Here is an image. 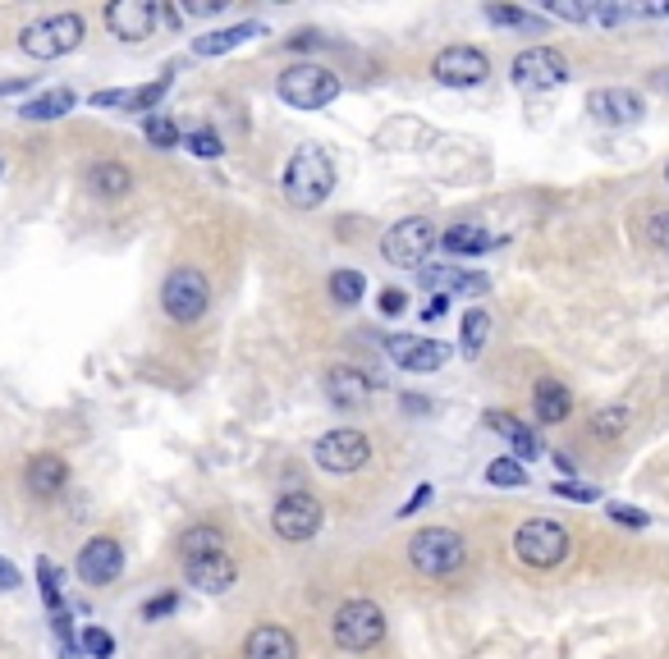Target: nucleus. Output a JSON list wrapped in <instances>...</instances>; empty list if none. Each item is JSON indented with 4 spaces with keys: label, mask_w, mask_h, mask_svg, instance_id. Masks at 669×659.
Here are the masks:
<instances>
[{
    "label": "nucleus",
    "mask_w": 669,
    "mask_h": 659,
    "mask_svg": "<svg viewBox=\"0 0 669 659\" xmlns=\"http://www.w3.org/2000/svg\"><path fill=\"white\" fill-rule=\"evenodd\" d=\"M334 188V161L326 147H299L284 166V198L293 207H321Z\"/></svg>",
    "instance_id": "1"
},
{
    "label": "nucleus",
    "mask_w": 669,
    "mask_h": 659,
    "mask_svg": "<svg viewBox=\"0 0 669 659\" xmlns=\"http://www.w3.org/2000/svg\"><path fill=\"white\" fill-rule=\"evenodd\" d=\"M83 37H88L83 14H51V19L28 23V28L19 32V47H23V56H32V60H60V56H69V51H79Z\"/></svg>",
    "instance_id": "2"
},
{
    "label": "nucleus",
    "mask_w": 669,
    "mask_h": 659,
    "mask_svg": "<svg viewBox=\"0 0 669 659\" xmlns=\"http://www.w3.org/2000/svg\"><path fill=\"white\" fill-rule=\"evenodd\" d=\"M569 550H573L569 527L550 522V518H532V522L518 527V536H513V555L523 559V563H532V568H560L569 559Z\"/></svg>",
    "instance_id": "3"
},
{
    "label": "nucleus",
    "mask_w": 669,
    "mask_h": 659,
    "mask_svg": "<svg viewBox=\"0 0 669 659\" xmlns=\"http://www.w3.org/2000/svg\"><path fill=\"white\" fill-rule=\"evenodd\" d=\"M408 559H413V568L427 572V577H445V572L463 568L468 546H463V536L455 527H427V531H418L413 540H408Z\"/></svg>",
    "instance_id": "4"
},
{
    "label": "nucleus",
    "mask_w": 669,
    "mask_h": 659,
    "mask_svg": "<svg viewBox=\"0 0 669 659\" xmlns=\"http://www.w3.org/2000/svg\"><path fill=\"white\" fill-rule=\"evenodd\" d=\"M276 92L293 110H321V106H330L334 97H340V79L321 64H293V69L280 73Z\"/></svg>",
    "instance_id": "5"
},
{
    "label": "nucleus",
    "mask_w": 669,
    "mask_h": 659,
    "mask_svg": "<svg viewBox=\"0 0 669 659\" xmlns=\"http://www.w3.org/2000/svg\"><path fill=\"white\" fill-rule=\"evenodd\" d=\"M330 637H334V646H345V650H371V646L386 637V613H381V605H371V600H349V605H340V609H334Z\"/></svg>",
    "instance_id": "6"
},
{
    "label": "nucleus",
    "mask_w": 669,
    "mask_h": 659,
    "mask_svg": "<svg viewBox=\"0 0 669 659\" xmlns=\"http://www.w3.org/2000/svg\"><path fill=\"white\" fill-rule=\"evenodd\" d=\"M161 302H166L170 321H179V326H193V321L207 312V302H211V284H207V276H202V270H193V266H179V270H170V276H166Z\"/></svg>",
    "instance_id": "7"
},
{
    "label": "nucleus",
    "mask_w": 669,
    "mask_h": 659,
    "mask_svg": "<svg viewBox=\"0 0 669 659\" xmlns=\"http://www.w3.org/2000/svg\"><path fill=\"white\" fill-rule=\"evenodd\" d=\"M431 248H436V229L427 220H399V224L386 229V239H381V257L399 270L422 266L431 257Z\"/></svg>",
    "instance_id": "8"
},
{
    "label": "nucleus",
    "mask_w": 669,
    "mask_h": 659,
    "mask_svg": "<svg viewBox=\"0 0 669 659\" xmlns=\"http://www.w3.org/2000/svg\"><path fill=\"white\" fill-rule=\"evenodd\" d=\"M509 73H513L518 88L546 92V88H560V83L569 79V60H565L560 51H550V47H532V51H523V56H513Z\"/></svg>",
    "instance_id": "9"
},
{
    "label": "nucleus",
    "mask_w": 669,
    "mask_h": 659,
    "mask_svg": "<svg viewBox=\"0 0 669 659\" xmlns=\"http://www.w3.org/2000/svg\"><path fill=\"white\" fill-rule=\"evenodd\" d=\"M321 503L308 495V490H289L280 503H276V513H271V527L284 536V540H312L321 531Z\"/></svg>",
    "instance_id": "10"
},
{
    "label": "nucleus",
    "mask_w": 669,
    "mask_h": 659,
    "mask_svg": "<svg viewBox=\"0 0 669 659\" xmlns=\"http://www.w3.org/2000/svg\"><path fill=\"white\" fill-rule=\"evenodd\" d=\"M431 73H436L445 88H477V83H487L491 60L481 56L477 47H445V51L431 60Z\"/></svg>",
    "instance_id": "11"
},
{
    "label": "nucleus",
    "mask_w": 669,
    "mask_h": 659,
    "mask_svg": "<svg viewBox=\"0 0 669 659\" xmlns=\"http://www.w3.org/2000/svg\"><path fill=\"white\" fill-rule=\"evenodd\" d=\"M367 458H371V445L362 431H330L317 440V462L334 477H349V472L367 468Z\"/></svg>",
    "instance_id": "12"
},
{
    "label": "nucleus",
    "mask_w": 669,
    "mask_h": 659,
    "mask_svg": "<svg viewBox=\"0 0 669 659\" xmlns=\"http://www.w3.org/2000/svg\"><path fill=\"white\" fill-rule=\"evenodd\" d=\"M157 23H161L157 0H116V6H106V28L120 42H142V37H152Z\"/></svg>",
    "instance_id": "13"
},
{
    "label": "nucleus",
    "mask_w": 669,
    "mask_h": 659,
    "mask_svg": "<svg viewBox=\"0 0 669 659\" xmlns=\"http://www.w3.org/2000/svg\"><path fill=\"white\" fill-rule=\"evenodd\" d=\"M386 353L403 371H440L445 362H450V348L436 343V339H418V335H390Z\"/></svg>",
    "instance_id": "14"
},
{
    "label": "nucleus",
    "mask_w": 669,
    "mask_h": 659,
    "mask_svg": "<svg viewBox=\"0 0 669 659\" xmlns=\"http://www.w3.org/2000/svg\"><path fill=\"white\" fill-rule=\"evenodd\" d=\"M587 110H591V120H601V124H615V129H628V124H638L647 106L638 92H628V88H601V92H591L587 97Z\"/></svg>",
    "instance_id": "15"
},
{
    "label": "nucleus",
    "mask_w": 669,
    "mask_h": 659,
    "mask_svg": "<svg viewBox=\"0 0 669 659\" xmlns=\"http://www.w3.org/2000/svg\"><path fill=\"white\" fill-rule=\"evenodd\" d=\"M183 572H189V581H193L198 591H207V596L230 591V587H234V577H239V568H234L230 550H220V555H202V559H183Z\"/></svg>",
    "instance_id": "16"
},
{
    "label": "nucleus",
    "mask_w": 669,
    "mask_h": 659,
    "mask_svg": "<svg viewBox=\"0 0 669 659\" xmlns=\"http://www.w3.org/2000/svg\"><path fill=\"white\" fill-rule=\"evenodd\" d=\"M120 568H124V550H120L110 536L88 540L83 555H79V577H83V581H97V587H101V581H116Z\"/></svg>",
    "instance_id": "17"
},
{
    "label": "nucleus",
    "mask_w": 669,
    "mask_h": 659,
    "mask_svg": "<svg viewBox=\"0 0 669 659\" xmlns=\"http://www.w3.org/2000/svg\"><path fill=\"white\" fill-rule=\"evenodd\" d=\"M371 385H377V380H367L358 367H334L326 376V395H330L334 408H362L367 395H371Z\"/></svg>",
    "instance_id": "18"
},
{
    "label": "nucleus",
    "mask_w": 669,
    "mask_h": 659,
    "mask_svg": "<svg viewBox=\"0 0 669 659\" xmlns=\"http://www.w3.org/2000/svg\"><path fill=\"white\" fill-rule=\"evenodd\" d=\"M422 289L436 298H450V293H487V280L481 276H463L459 266H427L422 270Z\"/></svg>",
    "instance_id": "19"
},
{
    "label": "nucleus",
    "mask_w": 669,
    "mask_h": 659,
    "mask_svg": "<svg viewBox=\"0 0 669 659\" xmlns=\"http://www.w3.org/2000/svg\"><path fill=\"white\" fill-rule=\"evenodd\" d=\"M243 659H299V641L284 628H257L243 641Z\"/></svg>",
    "instance_id": "20"
},
{
    "label": "nucleus",
    "mask_w": 669,
    "mask_h": 659,
    "mask_svg": "<svg viewBox=\"0 0 669 659\" xmlns=\"http://www.w3.org/2000/svg\"><path fill=\"white\" fill-rule=\"evenodd\" d=\"M170 88V73H161L157 83L133 88V92H92V106H116V110H157V101Z\"/></svg>",
    "instance_id": "21"
},
{
    "label": "nucleus",
    "mask_w": 669,
    "mask_h": 659,
    "mask_svg": "<svg viewBox=\"0 0 669 659\" xmlns=\"http://www.w3.org/2000/svg\"><path fill=\"white\" fill-rule=\"evenodd\" d=\"M487 426L513 445L518 458H537V453H541V440H537V431H532L528 421H518V417H509V412H487Z\"/></svg>",
    "instance_id": "22"
},
{
    "label": "nucleus",
    "mask_w": 669,
    "mask_h": 659,
    "mask_svg": "<svg viewBox=\"0 0 669 659\" xmlns=\"http://www.w3.org/2000/svg\"><path fill=\"white\" fill-rule=\"evenodd\" d=\"M64 481H69V468H64V458H56V453H37L32 462H28V490L32 495H60L64 490Z\"/></svg>",
    "instance_id": "23"
},
{
    "label": "nucleus",
    "mask_w": 669,
    "mask_h": 659,
    "mask_svg": "<svg viewBox=\"0 0 669 659\" xmlns=\"http://www.w3.org/2000/svg\"><path fill=\"white\" fill-rule=\"evenodd\" d=\"M532 403H537L541 421H565L573 412V395H569V385H560V380H537Z\"/></svg>",
    "instance_id": "24"
},
{
    "label": "nucleus",
    "mask_w": 669,
    "mask_h": 659,
    "mask_svg": "<svg viewBox=\"0 0 669 659\" xmlns=\"http://www.w3.org/2000/svg\"><path fill=\"white\" fill-rule=\"evenodd\" d=\"M129 183H133V174H129V166H120V161H97V166L88 170V188L97 192V198H124Z\"/></svg>",
    "instance_id": "25"
},
{
    "label": "nucleus",
    "mask_w": 669,
    "mask_h": 659,
    "mask_svg": "<svg viewBox=\"0 0 669 659\" xmlns=\"http://www.w3.org/2000/svg\"><path fill=\"white\" fill-rule=\"evenodd\" d=\"M257 32H262L257 23H234V28H220V32H202L198 42H193V51H198V56H226V51L243 47L248 37H257Z\"/></svg>",
    "instance_id": "26"
},
{
    "label": "nucleus",
    "mask_w": 669,
    "mask_h": 659,
    "mask_svg": "<svg viewBox=\"0 0 669 659\" xmlns=\"http://www.w3.org/2000/svg\"><path fill=\"white\" fill-rule=\"evenodd\" d=\"M73 106H79V97H73L69 88H51V92H42V97H32V101H23V120H60V114H69Z\"/></svg>",
    "instance_id": "27"
},
{
    "label": "nucleus",
    "mask_w": 669,
    "mask_h": 659,
    "mask_svg": "<svg viewBox=\"0 0 669 659\" xmlns=\"http://www.w3.org/2000/svg\"><path fill=\"white\" fill-rule=\"evenodd\" d=\"M445 252H455V257H481L491 248V234L481 224H455V229H445Z\"/></svg>",
    "instance_id": "28"
},
{
    "label": "nucleus",
    "mask_w": 669,
    "mask_h": 659,
    "mask_svg": "<svg viewBox=\"0 0 669 659\" xmlns=\"http://www.w3.org/2000/svg\"><path fill=\"white\" fill-rule=\"evenodd\" d=\"M487 339H491V317L481 312V307H472V312L463 317V358H481Z\"/></svg>",
    "instance_id": "29"
},
{
    "label": "nucleus",
    "mask_w": 669,
    "mask_h": 659,
    "mask_svg": "<svg viewBox=\"0 0 669 659\" xmlns=\"http://www.w3.org/2000/svg\"><path fill=\"white\" fill-rule=\"evenodd\" d=\"M220 550H226V536L216 527H193L183 536V559H202V555H220Z\"/></svg>",
    "instance_id": "30"
},
{
    "label": "nucleus",
    "mask_w": 669,
    "mask_h": 659,
    "mask_svg": "<svg viewBox=\"0 0 669 659\" xmlns=\"http://www.w3.org/2000/svg\"><path fill=\"white\" fill-rule=\"evenodd\" d=\"M628 421H633L628 403H610V408H601L597 417H591V431H597L601 440H615V436H623V431H628Z\"/></svg>",
    "instance_id": "31"
},
{
    "label": "nucleus",
    "mask_w": 669,
    "mask_h": 659,
    "mask_svg": "<svg viewBox=\"0 0 669 659\" xmlns=\"http://www.w3.org/2000/svg\"><path fill=\"white\" fill-rule=\"evenodd\" d=\"M487 481L496 490H513V486H528V472H523V462H518V458H496L487 468Z\"/></svg>",
    "instance_id": "32"
},
{
    "label": "nucleus",
    "mask_w": 669,
    "mask_h": 659,
    "mask_svg": "<svg viewBox=\"0 0 669 659\" xmlns=\"http://www.w3.org/2000/svg\"><path fill=\"white\" fill-rule=\"evenodd\" d=\"M487 19H491V23H500V28H528V32H541V28H546V19H541V14L513 10V6H491V10H487Z\"/></svg>",
    "instance_id": "33"
},
{
    "label": "nucleus",
    "mask_w": 669,
    "mask_h": 659,
    "mask_svg": "<svg viewBox=\"0 0 669 659\" xmlns=\"http://www.w3.org/2000/svg\"><path fill=\"white\" fill-rule=\"evenodd\" d=\"M330 293H334V302L353 307V302L367 293V284H362V276H358V270H334V276H330Z\"/></svg>",
    "instance_id": "34"
},
{
    "label": "nucleus",
    "mask_w": 669,
    "mask_h": 659,
    "mask_svg": "<svg viewBox=\"0 0 669 659\" xmlns=\"http://www.w3.org/2000/svg\"><path fill=\"white\" fill-rule=\"evenodd\" d=\"M183 142H189V151H193V157H202V161H216L220 151H226V142H220L211 129H193V133L183 138Z\"/></svg>",
    "instance_id": "35"
},
{
    "label": "nucleus",
    "mask_w": 669,
    "mask_h": 659,
    "mask_svg": "<svg viewBox=\"0 0 669 659\" xmlns=\"http://www.w3.org/2000/svg\"><path fill=\"white\" fill-rule=\"evenodd\" d=\"M147 142L170 151V147H179V129L166 120V114H152V120H147Z\"/></svg>",
    "instance_id": "36"
},
{
    "label": "nucleus",
    "mask_w": 669,
    "mask_h": 659,
    "mask_svg": "<svg viewBox=\"0 0 669 659\" xmlns=\"http://www.w3.org/2000/svg\"><path fill=\"white\" fill-rule=\"evenodd\" d=\"M546 14L569 23H591V6H578V0H546Z\"/></svg>",
    "instance_id": "37"
},
{
    "label": "nucleus",
    "mask_w": 669,
    "mask_h": 659,
    "mask_svg": "<svg viewBox=\"0 0 669 659\" xmlns=\"http://www.w3.org/2000/svg\"><path fill=\"white\" fill-rule=\"evenodd\" d=\"M560 499H578V503H591V499H601V490L597 486H582V481H555L550 486Z\"/></svg>",
    "instance_id": "38"
},
{
    "label": "nucleus",
    "mask_w": 669,
    "mask_h": 659,
    "mask_svg": "<svg viewBox=\"0 0 669 659\" xmlns=\"http://www.w3.org/2000/svg\"><path fill=\"white\" fill-rule=\"evenodd\" d=\"M37 581H42L47 605H51L56 613H64V609H60V587H56V563H37Z\"/></svg>",
    "instance_id": "39"
},
{
    "label": "nucleus",
    "mask_w": 669,
    "mask_h": 659,
    "mask_svg": "<svg viewBox=\"0 0 669 659\" xmlns=\"http://www.w3.org/2000/svg\"><path fill=\"white\" fill-rule=\"evenodd\" d=\"M83 650H88L92 659H110V655H116V641H110L101 628H88V632H83Z\"/></svg>",
    "instance_id": "40"
},
{
    "label": "nucleus",
    "mask_w": 669,
    "mask_h": 659,
    "mask_svg": "<svg viewBox=\"0 0 669 659\" xmlns=\"http://www.w3.org/2000/svg\"><path fill=\"white\" fill-rule=\"evenodd\" d=\"M647 239H651L656 248L669 252V211H656V216L647 220Z\"/></svg>",
    "instance_id": "41"
},
{
    "label": "nucleus",
    "mask_w": 669,
    "mask_h": 659,
    "mask_svg": "<svg viewBox=\"0 0 669 659\" xmlns=\"http://www.w3.org/2000/svg\"><path fill=\"white\" fill-rule=\"evenodd\" d=\"M610 518L623 522V527H647V522H651L642 509H628V503H610Z\"/></svg>",
    "instance_id": "42"
},
{
    "label": "nucleus",
    "mask_w": 669,
    "mask_h": 659,
    "mask_svg": "<svg viewBox=\"0 0 669 659\" xmlns=\"http://www.w3.org/2000/svg\"><path fill=\"white\" fill-rule=\"evenodd\" d=\"M174 596H157V600H147L142 605V618H147V623H157V618H166V613H174Z\"/></svg>",
    "instance_id": "43"
},
{
    "label": "nucleus",
    "mask_w": 669,
    "mask_h": 659,
    "mask_svg": "<svg viewBox=\"0 0 669 659\" xmlns=\"http://www.w3.org/2000/svg\"><path fill=\"white\" fill-rule=\"evenodd\" d=\"M403 307H408V298H403V289H386V293H381V312H386V317H399V312H403Z\"/></svg>",
    "instance_id": "44"
},
{
    "label": "nucleus",
    "mask_w": 669,
    "mask_h": 659,
    "mask_svg": "<svg viewBox=\"0 0 669 659\" xmlns=\"http://www.w3.org/2000/svg\"><path fill=\"white\" fill-rule=\"evenodd\" d=\"M183 10L189 14H220L226 6H220V0H183Z\"/></svg>",
    "instance_id": "45"
},
{
    "label": "nucleus",
    "mask_w": 669,
    "mask_h": 659,
    "mask_svg": "<svg viewBox=\"0 0 669 659\" xmlns=\"http://www.w3.org/2000/svg\"><path fill=\"white\" fill-rule=\"evenodd\" d=\"M427 499H431V486H418V495H413V499L403 503V509H399V518H408V513H418V509H422Z\"/></svg>",
    "instance_id": "46"
},
{
    "label": "nucleus",
    "mask_w": 669,
    "mask_h": 659,
    "mask_svg": "<svg viewBox=\"0 0 669 659\" xmlns=\"http://www.w3.org/2000/svg\"><path fill=\"white\" fill-rule=\"evenodd\" d=\"M14 587H19V568L0 559V591H14Z\"/></svg>",
    "instance_id": "47"
},
{
    "label": "nucleus",
    "mask_w": 669,
    "mask_h": 659,
    "mask_svg": "<svg viewBox=\"0 0 669 659\" xmlns=\"http://www.w3.org/2000/svg\"><path fill=\"white\" fill-rule=\"evenodd\" d=\"M445 312H450V298H431V302L422 307V317H427V321H436V317H445Z\"/></svg>",
    "instance_id": "48"
},
{
    "label": "nucleus",
    "mask_w": 669,
    "mask_h": 659,
    "mask_svg": "<svg viewBox=\"0 0 669 659\" xmlns=\"http://www.w3.org/2000/svg\"><path fill=\"white\" fill-rule=\"evenodd\" d=\"M0 170H6V161H0Z\"/></svg>",
    "instance_id": "49"
},
{
    "label": "nucleus",
    "mask_w": 669,
    "mask_h": 659,
    "mask_svg": "<svg viewBox=\"0 0 669 659\" xmlns=\"http://www.w3.org/2000/svg\"><path fill=\"white\" fill-rule=\"evenodd\" d=\"M665 179H669V174H665Z\"/></svg>",
    "instance_id": "50"
}]
</instances>
